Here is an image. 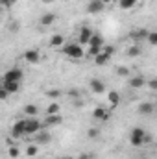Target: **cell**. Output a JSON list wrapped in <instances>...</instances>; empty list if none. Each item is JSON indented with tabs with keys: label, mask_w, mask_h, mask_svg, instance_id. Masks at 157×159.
<instances>
[{
	"label": "cell",
	"mask_w": 157,
	"mask_h": 159,
	"mask_svg": "<svg viewBox=\"0 0 157 159\" xmlns=\"http://www.w3.org/2000/svg\"><path fill=\"white\" fill-rule=\"evenodd\" d=\"M152 139H150V135L142 129V128H133L131 131H129V143H131V146H142V144H146V143H150Z\"/></svg>",
	"instance_id": "cell-1"
},
{
	"label": "cell",
	"mask_w": 157,
	"mask_h": 159,
	"mask_svg": "<svg viewBox=\"0 0 157 159\" xmlns=\"http://www.w3.org/2000/svg\"><path fill=\"white\" fill-rule=\"evenodd\" d=\"M61 52H63L67 57H70V59H81V57L87 54L79 43H69V44H65V46L61 48Z\"/></svg>",
	"instance_id": "cell-2"
},
{
	"label": "cell",
	"mask_w": 157,
	"mask_h": 159,
	"mask_svg": "<svg viewBox=\"0 0 157 159\" xmlns=\"http://www.w3.org/2000/svg\"><path fill=\"white\" fill-rule=\"evenodd\" d=\"M24 78V72L19 69V67H13V69H9V70H6L4 72V76H2V81H22Z\"/></svg>",
	"instance_id": "cell-3"
},
{
	"label": "cell",
	"mask_w": 157,
	"mask_h": 159,
	"mask_svg": "<svg viewBox=\"0 0 157 159\" xmlns=\"http://www.w3.org/2000/svg\"><path fill=\"white\" fill-rule=\"evenodd\" d=\"M24 122H26V135H35V133H39V129L43 128V124L35 117H26Z\"/></svg>",
	"instance_id": "cell-4"
},
{
	"label": "cell",
	"mask_w": 157,
	"mask_h": 159,
	"mask_svg": "<svg viewBox=\"0 0 157 159\" xmlns=\"http://www.w3.org/2000/svg\"><path fill=\"white\" fill-rule=\"evenodd\" d=\"M92 119L98 120V122H107L109 120V109L104 106H96L92 109Z\"/></svg>",
	"instance_id": "cell-5"
},
{
	"label": "cell",
	"mask_w": 157,
	"mask_h": 159,
	"mask_svg": "<svg viewBox=\"0 0 157 159\" xmlns=\"http://www.w3.org/2000/svg\"><path fill=\"white\" fill-rule=\"evenodd\" d=\"M89 89L94 93V94H102V93H105V83L102 81V80H98V78H92V80H89Z\"/></svg>",
	"instance_id": "cell-6"
},
{
	"label": "cell",
	"mask_w": 157,
	"mask_h": 159,
	"mask_svg": "<svg viewBox=\"0 0 157 159\" xmlns=\"http://www.w3.org/2000/svg\"><path fill=\"white\" fill-rule=\"evenodd\" d=\"M11 135H13L15 139H19V137H22V135H26V122H24V119L17 120V122L13 124V128H11Z\"/></svg>",
	"instance_id": "cell-7"
},
{
	"label": "cell",
	"mask_w": 157,
	"mask_h": 159,
	"mask_svg": "<svg viewBox=\"0 0 157 159\" xmlns=\"http://www.w3.org/2000/svg\"><path fill=\"white\" fill-rule=\"evenodd\" d=\"M104 7H105V4H104L102 0H91V2L87 4V13H89V15H96V13H100Z\"/></svg>",
	"instance_id": "cell-8"
},
{
	"label": "cell",
	"mask_w": 157,
	"mask_h": 159,
	"mask_svg": "<svg viewBox=\"0 0 157 159\" xmlns=\"http://www.w3.org/2000/svg\"><path fill=\"white\" fill-rule=\"evenodd\" d=\"M24 59H26L30 65H35V63H39V59H41L39 50H35V48H30V50H26V52H24Z\"/></svg>",
	"instance_id": "cell-9"
},
{
	"label": "cell",
	"mask_w": 157,
	"mask_h": 159,
	"mask_svg": "<svg viewBox=\"0 0 157 159\" xmlns=\"http://www.w3.org/2000/svg\"><path fill=\"white\" fill-rule=\"evenodd\" d=\"M92 35H94L92 28L83 26V28L79 30V44H89V41H91V37H92Z\"/></svg>",
	"instance_id": "cell-10"
},
{
	"label": "cell",
	"mask_w": 157,
	"mask_h": 159,
	"mask_svg": "<svg viewBox=\"0 0 157 159\" xmlns=\"http://www.w3.org/2000/svg\"><path fill=\"white\" fill-rule=\"evenodd\" d=\"M148 81L144 76H141V74H137V76H131L129 78V87H133V89H141V87H144Z\"/></svg>",
	"instance_id": "cell-11"
},
{
	"label": "cell",
	"mask_w": 157,
	"mask_h": 159,
	"mask_svg": "<svg viewBox=\"0 0 157 159\" xmlns=\"http://www.w3.org/2000/svg\"><path fill=\"white\" fill-rule=\"evenodd\" d=\"M155 111V104H152V102H142V104H139V113L141 115H152Z\"/></svg>",
	"instance_id": "cell-12"
},
{
	"label": "cell",
	"mask_w": 157,
	"mask_h": 159,
	"mask_svg": "<svg viewBox=\"0 0 157 159\" xmlns=\"http://www.w3.org/2000/svg\"><path fill=\"white\" fill-rule=\"evenodd\" d=\"M148 35H150V32L148 30H144V28H141V30H133L131 34H129V37L135 41H141V39H146L148 41Z\"/></svg>",
	"instance_id": "cell-13"
},
{
	"label": "cell",
	"mask_w": 157,
	"mask_h": 159,
	"mask_svg": "<svg viewBox=\"0 0 157 159\" xmlns=\"http://www.w3.org/2000/svg\"><path fill=\"white\" fill-rule=\"evenodd\" d=\"M2 87H4L9 94H15V93L20 89V83H19V81H2Z\"/></svg>",
	"instance_id": "cell-14"
},
{
	"label": "cell",
	"mask_w": 157,
	"mask_h": 159,
	"mask_svg": "<svg viewBox=\"0 0 157 159\" xmlns=\"http://www.w3.org/2000/svg\"><path fill=\"white\" fill-rule=\"evenodd\" d=\"M109 59H111V56H107V54L102 50V52H100V54L94 57V65H98V67H104V65H107V63H109Z\"/></svg>",
	"instance_id": "cell-15"
},
{
	"label": "cell",
	"mask_w": 157,
	"mask_h": 159,
	"mask_svg": "<svg viewBox=\"0 0 157 159\" xmlns=\"http://www.w3.org/2000/svg\"><path fill=\"white\" fill-rule=\"evenodd\" d=\"M63 122V117L61 115H46V120H44V126H57Z\"/></svg>",
	"instance_id": "cell-16"
},
{
	"label": "cell",
	"mask_w": 157,
	"mask_h": 159,
	"mask_svg": "<svg viewBox=\"0 0 157 159\" xmlns=\"http://www.w3.org/2000/svg\"><path fill=\"white\" fill-rule=\"evenodd\" d=\"M54 20H56V13H44L39 19V22L43 26H50V24H54Z\"/></svg>",
	"instance_id": "cell-17"
},
{
	"label": "cell",
	"mask_w": 157,
	"mask_h": 159,
	"mask_svg": "<svg viewBox=\"0 0 157 159\" xmlns=\"http://www.w3.org/2000/svg\"><path fill=\"white\" fill-rule=\"evenodd\" d=\"M89 46H100V48H104L105 46V43H104V37L100 35V34H94L91 41H89Z\"/></svg>",
	"instance_id": "cell-18"
},
{
	"label": "cell",
	"mask_w": 157,
	"mask_h": 159,
	"mask_svg": "<svg viewBox=\"0 0 157 159\" xmlns=\"http://www.w3.org/2000/svg\"><path fill=\"white\" fill-rule=\"evenodd\" d=\"M107 100H109L111 107H117L118 104H120V94H118L117 91H109L107 93Z\"/></svg>",
	"instance_id": "cell-19"
},
{
	"label": "cell",
	"mask_w": 157,
	"mask_h": 159,
	"mask_svg": "<svg viewBox=\"0 0 157 159\" xmlns=\"http://www.w3.org/2000/svg\"><path fill=\"white\" fill-rule=\"evenodd\" d=\"M63 43H65V37H63V35H59V34H56V35H52V37H50V46H54V48H61V46H63Z\"/></svg>",
	"instance_id": "cell-20"
},
{
	"label": "cell",
	"mask_w": 157,
	"mask_h": 159,
	"mask_svg": "<svg viewBox=\"0 0 157 159\" xmlns=\"http://www.w3.org/2000/svg\"><path fill=\"white\" fill-rule=\"evenodd\" d=\"M37 111H39V109H37L35 104H26V106H24V115H26V117H35Z\"/></svg>",
	"instance_id": "cell-21"
},
{
	"label": "cell",
	"mask_w": 157,
	"mask_h": 159,
	"mask_svg": "<svg viewBox=\"0 0 157 159\" xmlns=\"http://www.w3.org/2000/svg\"><path fill=\"white\" fill-rule=\"evenodd\" d=\"M137 6V0H118V7L120 9H131V7H135Z\"/></svg>",
	"instance_id": "cell-22"
},
{
	"label": "cell",
	"mask_w": 157,
	"mask_h": 159,
	"mask_svg": "<svg viewBox=\"0 0 157 159\" xmlns=\"http://www.w3.org/2000/svg\"><path fill=\"white\" fill-rule=\"evenodd\" d=\"M46 115H59V104L57 102H52L46 107Z\"/></svg>",
	"instance_id": "cell-23"
},
{
	"label": "cell",
	"mask_w": 157,
	"mask_h": 159,
	"mask_svg": "<svg viewBox=\"0 0 157 159\" xmlns=\"http://www.w3.org/2000/svg\"><path fill=\"white\" fill-rule=\"evenodd\" d=\"M102 50H104V48H100V46H89V50H87V56L94 59V57H96V56H98Z\"/></svg>",
	"instance_id": "cell-24"
},
{
	"label": "cell",
	"mask_w": 157,
	"mask_h": 159,
	"mask_svg": "<svg viewBox=\"0 0 157 159\" xmlns=\"http://www.w3.org/2000/svg\"><path fill=\"white\" fill-rule=\"evenodd\" d=\"M126 54H128L129 57H137V56L141 54V48H139L137 44H133V46H129V48H128V52H126Z\"/></svg>",
	"instance_id": "cell-25"
},
{
	"label": "cell",
	"mask_w": 157,
	"mask_h": 159,
	"mask_svg": "<svg viewBox=\"0 0 157 159\" xmlns=\"http://www.w3.org/2000/svg\"><path fill=\"white\" fill-rule=\"evenodd\" d=\"M46 96L52 98V100H57V98L61 96V91H59V89H50V91L46 93Z\"/></svg>",
	"instance_id": "cell-26"
},
{
	"label": "cell",
	"mask_w": 157,
	"mask_h": 159,
	"mask_svg": "<svg viewBox=\"0 0 157 159\" xmlns=\"http://www.w3.org/2000/svg\"><path fill=\"white\" fill-rule=\"evenodd\" d=\"M7 154H9V157H11V159H17L19 156H20V150H19L17 146H11V148L7 150Z\"/></svg>",
	"instance_id": "cell-27"
},
{
	"label": "cell",
	"mask_w": 157,
	"mask_h": 159,
	"mask_svg": "<svg viewBox=\"0 0 157 159\" xmlns=\"http://www.w3.org/2000/svg\"><path fill=\"white\" fill-rule=\"evenodd\" d=\"M26 156H30V157L37 156V146H35V144H28V148H26Z\"/></svg>",
	"instance_id": "cell-28"
},
{
	"label": "cell",
	"mask_w": 157,
	"mask_h": 159,
	"mask_svg": "<svg viewBox=\"0 0 157 159\" xmlns=\"http://www.w3.org/2000/svg\"><path fill=\"white\" fill-rule=\"evenodd\" d=\"M98 133H100V131H98L96 128H89V129H87V137H89V139H96Z\"/></svg>",
	"instance_id": "cell-29"
},
{
	"label": "cell",
	"mask_w": 157,
	"mask_h": 159,
	"mask_svg": "<svg viewBox=\"0 0 157 159\" xmlns=\"http://www.w3.org/2000/svg\"><path fill=\"white\" fill-rule=\"evenodd\" d=\"M148 43H150L152 46H157V32H150V35H148Z\"/></svg>",
	"instance_id": "cell-30"
},
{
	"label": "cell",
	"mask_w": 157,
	"mask_h": 159,
	"mask_svg": "<svg viewBox=\"0 0 157 159\" xmlns=\"http://www.w3.org/2000/svg\"><path fill=\"white\" fill-rule=\"evenodd\" d=\"M37 141H39V143H48V141H50V135H48V133H39V135H37Z\"/></svg>",
	"instance_id": "cell-31"
},
{
	"label": "cell",
	"mask_w": 157,
	"mask_h": 159,
	"mask_svg": "<svg viewBox=\"0 0 157 159\" xmlns=\"http://www.w3.org/2000/svg\"><path fill=\"white\" fill-rule=\"evenodd\" d=\"M19 0H0V4L4 6V7H11V6H15Z\"/></svg>",
	"instance_id": "cell-32"
},
{
	"label": "cell",
	"mask_w": 157,
	"mask_h": 159,
	"mask_svg": "<svg viewBox=\"0 0 157 159\" xmlns=\"http://www.w3.org/2000/svg\"><path fill=\"white\" fill-rule=\"evenodd\" d=\"M117 74H118V76H129V70H128L126 67H118V69H117Z\"/></svg>",
	"instance_id": "cell-33"
},
{
	"label": "cell",
	"mask_w": 157,
	"mask_h": 159,
	"mask_svg": "<svg viewBox=\"0 0 157 159\" xmlns=\"http://www.w3.org/2000/svg\"><path fill=\"white\" fill-rule=\"evenodd\" d=\"M104 52H105L107 56H113V54H115V46H111V44H105V46H104Z\"/></svg>",
	"instance_id": "cell-34"
},
{
	"label": "cell",
	"mask_w": 157,
	"mask_h": 159,
	"mask_svg": "<svg viewBox=\"0 0 157 159\" xmlns=\"http://www.w3.org/2000/svg\"><path fill=\"white\" fill-rule=\"evenodd\" d=\"M148 87H150V89H154V91H157V78L148 80Z\"/></svg>",
	"instance_id": "cell-35"
},
{
	"label": "cell",
	"mask_w": 157,
	"mask_h": 159,
	"mask_svg": "<svg viewBox=\"0 0 157 159\" xmlns=\"http://www.w3.org/2000/svg\"><path fill=\"white\" fill-rule=\"evenodd\" d=\"M7 96H9V93H7V91H6L4 87H0V98H2V100H6Z\"/></svg>",
	"instance_id": "cell-36"
},
{
	"label": "cell",
	"mask_w": 157,
	"mask_h": 159,
	"mask_svg": "<svg viewBox=\"0 0 157 159\" xmlns=\"http://www.w3.org/2000/svg\"><path fill=\"white\" fill-rule=\"evenodd\" d=\"M69 94H70L72 98H78V96H79V93H78V91H76V89H72V91H70Z\"/></svg>",
	"instance_id": "cell-37"
},
{
	"label": "cell",
	"mask_w": 157,
	"mask_h": 159,
	"mask_svg": "<svg viewBox=\"0 0 157 159\" xmlns=\"http://www.w3.org/2000/svg\"><path fill=\"white\" fill-rule=\"evenodd\" d=\"M79 159H91V157H89L87 154H81V157H79Z\"/></svg>",
	"instance_id": "cell-38"
},
{
	"label": "cell",
	"mask_w": 157,
	"mask_h": 159,
	"mask_svg": "<svg viewBox=\"0 0 157 159\" xmlns=\"http://www.w3.org/2000/svg\"><path fill=\"white\" fill-rule=\"evenodd\" d=\"M102 2H104V4H111L113 0H102Z\"/></svg>",
	"instance_id": "cell-39"
},
{
	"label": "cell",
	"mask_w": 157,
	"mask_h": 159,
	"mask_svg": "<svg viewBox=\"0 0 157 159\" xmlns=\"http://www.w3.org/2000/svg\"><path fill=\"white\" fill-rule=\"evenodd\" d=\"M59 159H70V157H59Z\"/></svg>",
	"instance_id": "cell-40"
},
{
	"label": "cell",
	"mask_w": 157,
	"mask_h": 159,
	"mask_svg": "<svg viewBox=\"0 0 157 159\" xmlns=\"http://www.w3.org/2000/svg\"><path fill=\"white\" fill-rule=\"evenodd\" d=\"M155 111H157V102H155Z\"/></svg>",
	"instance_id": "cell-41"
}]
</instances>
